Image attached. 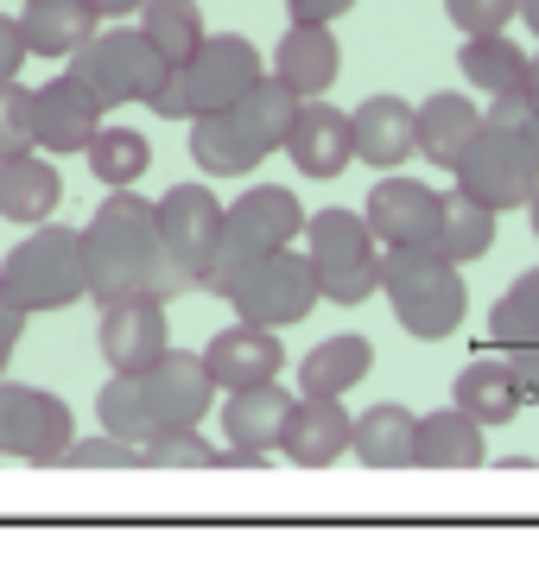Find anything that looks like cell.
I'll return each instance as SVG.
<instances>
[{"instance_id": "obj_1", "label": "cell", "mask_w": 539, "mask_h": 564, "mask_svg": "<svg viewBox=\"0 0 539 564\" xmlns=\"http://www.w3.org/2000/svg\"><path fill=\"white\" fill-rule=\"evenodd\" d=\"M83 267H89V299L96 305H115V299H179V292L197 285L165 248L159 197H140L133 184L108 191L96 204V216L83 223Z\"/></svg>"}, {"instance_id": "obj_2", "label": "cell", "mask_w": 539, "mask_h": 564, "mask_svg": "<svg viewBox=\"0 0 539 564\" xmlns=\"http://www.w3.org/2000/svg\"><path fill=\"white\" fill-rule=\"evenodd\" d=\"M209 400H216V375H209L204 349H165L153 368H133L96 393V419L108 432L147 444L159 432H184V425H204Z\"/></svg>"}, {"instance_id": "obj_3", "label": "cell", "mask_w": 539, "mask_h": 564, "mask_svg": "<svg viewBox=\"0 0 539 564\" xmlns=\"http://www.w3.org/2000/svg\"><path fill=\"white\" fill-rule=\"evenodd\" d=\"M457 191L488 204L495 216L527 209L539 191V108L527 96H488L483 133L470 140V153L457 159Z\"/></svg>"}, {"instance_id": "obj_4", "label": "cell", "mask_w": 539, "mask_h": 564, "mask_svg": "<svg viewBox=\"0 0 539 564\" xmlns=\"http://www.w3.org/2000/svg\"><path fill=\"white\" fill-rule=\"evenodd\" d=\"M299 102L305 96H292L267 70L235 108L191 121V159H197V172L204 178H248V172H260L273 153H285V133L299 121Z\"/></svg>"}, {"instance_id": "obj_5", "label": "cell", "mask_w": 539, "mask_h": 564, "mask_svg": "<svg viewBox=\"0 0 539 564\" xmlns=\"http://www.w3.org/2000/svg\"><path fill=\"white\" fill-rule=\"evenodd\" d=\"M267 70H273V64H260V52L241 32H209L184 64H172V77L159 83V96L147 108H153L159 121H184V128H191V121H204V115L235 108Z\"/></svg>"}, {"instance_id": "obj_6", "label": "cell", "mask_w": 539, "mask_h": 564, "mask_svg": "<svg viewBox=\"0 0 539 564\" xmlns=\"http://www.w3.org/2000/svg\"><path fill=\"white\" fill-rule=\"evenodd\" d=\"M381 292L394 305V324L419 343H444L470 311V280L438 248H381Z\"/></svg>"}, {"instance_id": "obj_7", "label": "cell", "mask_w": 539, "mask_h": 564, "mask_svg": "<svg viewBox=\"0 0 539 564\" xmlns=\"http://www.w3.org/2000/svg\"><path fill=\"white\" fill-rule=\"evenodd\" d=\"M305 223H311L305 204L285 184H248L229 204V229H223V248H216V260H209V273H204V292L229 299V285L241 280V267L260 254H273V248H299L305 241Z\"/></svg>"}, {"instance_id": "obj_8", "label": "cell", "mask_w": 539, "mask_h": 564, "mask_svg": "<svg viewBox=\"0 0 539 564\" xmlns=\"http://www.w3.org/2000/svg\"><path fill=\"white\" fill-rule=\"evenodd\" d=\"M305 254L331 305H368L381 292V235L368 229L362 209H317L305 223Z\"/></svg>"}, {"instance_id": "obj_9", "label": "cell", "mask_w": 539, "mask_h": 564, "mask_svg": "<svg viewBox=\"0 0 539 564\" xmlns=\"http://www.w3.org/2000/svg\"><path fill=\"white\" fill-rule=\"evenodd\" d=\"M0 280L20 305L39 317V311H64L89 292V267H83V229H64V223H39L26 241H13L7 260H0Z\"/></svg>"}, {"instance_id": "obj_10", "label": "cell", "mask_w": 539, "mask_h": 564, "mask_svg": "<svg viewBox=\"0 0 539 564\" xmlns=\"http://www.w3.org/2000/svg\"><path fill=\"white\" fill-rule=\"evenodd\" d=\"M71 77H83L103 108H133V102H153L159 83L172 77V64L140 26H103L77 57H71Z\"/></svg>"}, {"instance_id": "obj_11", "label": "cell", "mask_w": 539, "mask_h": 564, "mask_svg": "<svg viewBox=\"0 0 539 564\" xmlns=\"http://www.w3.org/2000/svg\"><path fill=\"white\" fill-rule=\"evenodd\" d=\"M317 299H324V285H317V267L305 248H273V254L241 267V280L229 285L223 305H235V317H248V324L285 330V324H305Z\"/></svg>"}, {"instance_id": "obj_12", "label": "cell", "mask_w": 539, "mask_h": 564, "mask_svg": "<svg viewBox=\"0 0 539 564\" xmlns=\"http://www.w3.org/2000/svg\"><path fill=\"white\" fill-rule=\"evenodd\" d=\"M71 444H77V412L45 387L0 375V457L32 463V469H57Z\"/></svg>"}, {"instance_id": "obj_13", "label": "cell", "mask_w": 539, "mask_h": 564, "mask_svg": "<svg viewBox=\"0 0 539 564\" xmlns=\"http://www.w3.org/2000/svg\"><path fill=\"white\" fill-rule=\"evenodd\" d=\"M159 229H165V248H172V260H179L191 280L204 285L209 260H216V248H223V229H229V204L209 191V184H172L165 197H159Z\"/></svg>"}, {"instance_id": "obj_14", "label": "cell", "mask_w": 539, "mask_h": 564, "mask_svg": "<svg viewBox=\"0 0 539 564\" xmlns=\"http://www.w3.org/2000/svg\"><path fill=\"white\" fill-rule=\"evenodd\" d=\"M444 209H451V197L432 191V184L381 178L375 191H368L362 216H368V229L381 235V248H438V235H444Z\"/></svg>"}, {"instance_id": "obj_15", "label": "cell", "mask_w": 539, "mask_h": 564, "mask_svg": "<svg viewBox=\"0 0 539 564\" xmlns=\"http://www.w3.org/2000/svg\"><path fill=\"white\" fill-rule=\"evenodd\" d=\"M96 343H103V361L115 368V375H133V368H153V361L165 356V349H172L165 299H115V305H103Z\"/></svg>"}, {"instance_id": "obj_16", "label": "cell", "mask_w": 539, "mask_h": 564, "mask_svg": "<svg viewBox=\"0 0 539 564\" xmlns=\"http://www.w3.org/2000/svg\"><path fill=\"white\" fill-rule=\"evenodd\" d=\"M285 159L305 172V178H343L356 165V115H343L336 102L311 96L299 102V121L285 133Z\"/></svg>"}, {"instance_id": "obj_17", "label": "cell", "mask_w": 539, "mask_h": 564, "mask_svg": "<svg viewBox=\"0 0 539 564\" xmlns=\"http://www.w3.org/2000/svg\"><path fill=\"white\" fill-rule=\"evenodd\" d=\"M349 451H356V412L343 406L336 393H299L280 457L299 463V469H331Z\"/></svg>"}, {"instance_id": "obj_18", "label": "cell", "mask_w": 539, "mask_h": 564, "mask_svg": "<svg viewBox=\"0 0 539 564\" xmlns=\"http://www.w3.org/2000/svg\"><path fill=\"white\" fill-rule=\"evenodd\" d=\"M103 121H108V108H103V96L89 89L83 77H52V83H39V147L52 159H64V153H89V140L103 133Z\"/></svg>"}, {"instance_id": "obj_19", "label": "cell", "mask_w": 539, "mask_h": 564, "mask_svg": "<svg viewBox=\"0 0 539 564\" xmlns=\"http://www.w3.org/2000/svg\"><path fill=\"white\" fill-rule=\"evenodd\" d=\"M292 406L299 393H285L280 381H255V387H235L223 400V437L229 451H255V457H280L285 444V425H292Z\"/></svg>"}, {"instance_id": "obj_20", "label": "cell", "mask_w": 539, "mask_h": 564, "mask_svg": "<svg viewBox=\"0 0 539 564\" xmlns=\"http://www.w3.org/2000/svg\"><path fill=\"white\" fill-rule=\"evenodd\" d=\"M204 361H209V375H216V387L235 393V387H255V381H280L285 349H280V330L235 317L229 330H216L204 343Z\"/></svg>"}, {"instance_id": "obj_21", "label": "cell", "mask_w": 539, "mask_h": 564, "mask_svg": "<svg viewBox=\"0 0 539 564\" xmlns=\"http://www.w3.org/2000/svg\"><path fill=\"white\" fill-rule=\"evenodd\" d=\"M356 115V159L375 172H400L419 153V108L407 96H368L349 108Z\"/></svg>"}, {"instance_id": "obj_22", "label": "cell", "mask_w": 539, "mask_h": 564, "mask_svg": "<svg viewBox=\"0 0 539 564\" xmlns=\"http://www.w3.org/2000/svg\"><path fill=\"white\" fill-rule=\"evenodd\" d=\"M488 463V425L451 400L438 412H419V444H412V469H483Z\"/></svg>"}, {"instance_id": "obj_23", "label": "cell", "mask_w": 539, "mask_h": 564, "mask_svg": "<svg viewBox=\"0 0 539 564\" xmlns=\"http://www.w3.org/2000/svg\"><path fill=\"white\" fill-rule=\"evenodd\" d=\"M57 197H64V178H57V159L45 153V147L0 159V216H7V223L39 229V223H52Z\"/></svg>"}, {"instance_id": "obj_24", "label": "cell", "mask_w": 539, "mask_h": 564, "mask_svg": "<svg viewBox=\"0 0 539 564\" xmlns=\"http://www.w3.org/2000/svg\"><path fill=\"white\" fill-rule=\"evenodd\" d=\"M273 77L292 96H331V83L343 77V45L331 26H285V39L273 45Z\"/></svg>"}, {"instance_id": "obj_25", "label": "cell", "mask_w": 539, "mask_h": 564, "mask_svg": "<svg viewBox=\"0 0 539 564\" xmlns=\"http://www.w3.org/2000/svg\"><path fill=\"white\" fill-rule=\"evenodd\" d=\"M20 32L32 57H77L103 32V13L96 0H20Z\"/></svg>"}, {"instance_id": "obj_26", "label": "cell", "mask_w": 539, "mask_h": 564, "mask_svg": "<svg viewBox=\"0 0 539 564\" xmlns=\"http://www.w3.org/2000/svg\"><path fill=\"white\" fill-rule=\"evenodd\" d=\"M451 400H457L470 419H483L488 432H502V425H514V412L527 406V387H520V375H514L508 356H476V361L457 368Z\"/></svg>"}, {"instance_id": "obj_27", "label": "cell", "mask_w": 539, "mask_h": 564, "mask_svg": "<svg viewBox=\"0 0 539 564\" xmlns=\"http://www.w3.org/2000/svg\"><path fill=\"white\" fill-rule=\"evenodd\" d=\"M476 133H483V108L463 89H438L419 102V159H432L438 172H457V159L470 153Z\"/></svg>"}, {"instance_id": "obj_28", "label": "cell", "mask_w": 539, "mask_h": 564, "mask_svg": "<svg viewBox=\"0 0 539 564\" xmlns=\"http://www.w3.org/2000/svg\"><path fill=\"white\" fill-rule=\"evenodd\" d=\"M527 64H533V52H520L508 32H463L457 45V77L483 96H520Z\"/></svg>"}, {"instance_id": "obj_29", "label": "cell", "mask_w": 539, "mask_h": 564, "mask_svg": "<svg viewBox=\"0 0 539 564\" xmlns=\"http://www.w3.org/2000/svg\"><path fill=\"white\" fill-rule=\"evenodd\" d=\"M412 444H419V412H407L400 400H381L356 419V451L362 469H412Z\"/></svg>"}, {"instance_id": "obj_30", "label": "cell", "mask_w": 539, "mask_h": 564, "mask_svg": "<svg viewBox=\"0 0 539 564\" xmlns=\"http://www.w3.org/2000/svg\"><path fill=\"white\" fill-rule=\"evenodd\" d=\"M368 368H375V343L368 336H324L299 361V393H336V400H349V387L368 381Z\"/></svg>"}, {"instance_id": "obj_31", "label": "cell", "mask_w": 539, "mask_h": 564, "mask_svg": "<svg viewBox=\"0 0 539 564\" xmlns=\"http://www.w3.org/2000/svg\"><path fill=\"white\" fill-rule=\"evenodd\" d=\"M140 32L165 52V64H184V57L209 39L197 0H147V7H140Z\"/></svg>"}, {"instance_id": "obj_32", "label": "cell", "mask_w": 539, "mask_h": 564, "mask_svg": "<svg viewBox=\"0 0 539 564\" xmlns=\"http://www.w3.org/2000/svg\"><path fill=\"white\" fill-rule=\"evenodd\" d=\"M89 172L108 184V191H121V184H140L147 178V165H153V140L140 128H108L103 121V133L89 140Z\"/></svg>"}, {"instance_id": "obj_33", "label": "cell", "mask_w": 539, "mask_h": 564, "mask_svg": "<svg viewBox=\"0 0 539 564\" xmlns=\"http://www.w3.org/2000/svg\"><path fill=\"white\" fill-rule=\"evenodd\" d=\"M488 336H495V349L539 343V267H527V273L488 305Z\"/></svg>"}, {"instance_id": "obj_34", "label": "cell", "mask_w": 539, "mask_h": 564, "mask_svg": "<svg viewBox=\"0 0 539 564\" xmlns=\"http://www.w3.org/2000/svg\"><path fill=\"white\" fill-rule=\"evenodd\" d=\"M488 248H495V209L476 204V197H463V191H451L444 235H438V254H451L457 267H470V260H483Z\"/></svg>"}, {"instance_id": "obj_35", "label": "cell", "mask_w": 539, "mask_h": 564, "mask_svg": "<svg viewBox=\"0 0 539 564\" xmlns=\"http://www.w3.org/2000/svg\"><path fill=\"white\" fill-rule=\"evenodd\" d=\"M147 469H229V444H209L197 425L147 437Z\"/></svg>"}, {"instance_id": "obj_36", "label": "cell", "mask_w": 539, "mask_h": 564, "mask_svg": "<svg viewBox=\"0 0 539 564\" xmlns=\"http://www.w3.org/2000/svg\"><path fill=\"white\" fill-rule=\"evenodd\" d=\"M32 147H39V89L7 77L0 83V159L32 153Z\"/></svg>"}, {"instance_id": "obj_37", "label": "cell", "mask_w": 539, "mask_h": 564, "mask_svg": "<svg viewBox=\"0 0 539 564\" xmlns=\"http://www.w3.org/2000/svg\"><path fill=\"white\" fill-rule=\"evenodd\" d=\"M64 469H147V444H133L121 432H89L64 451Z\"/></svg>"}, {"instance_id": "obj_38", "label": "cell", "mask_w": 539, "mask_h": 564, "mask_svg": "<svg viewBox=\"0 0 539 564\" xmlns=\"http://www.w3.org/2000/svg\"><path fill=\"white\" fill-rule=\"evenodd\" d=\"M520 0H444V20L457 32H508Z\"/></svg>"}, {"instance_id": "obj_39", "label": "cell", "mask_w": 539, "mask_h": 564, "mask_svg": "<svg viewBox=\"0 0 539 564\" xmlns=\"http://www.w3.org/2000/svg\"><path fill=\"white\" fill-rule=\"evenodd\" d=\"M26 317H32V311L7 292V280H0V375H7V361H13L20 336H26Z\"/></svg>"}, {"instance_id": "obj_40", "label": "cell", "mask_w": 539, "mask_h": 564, "mask_svg": "<svg viewBox=\"0 0 539 564\" xmlns=\"http://www.w3.org/2000/svg\"><path fill=\"white\" fill-rule=\"evenodd\" d=\"M349 7H356V0H285L292 26H336V20H343Z\"/></svg>"}, {"instance_id": "obj_41", "label": "cell", "mask_w": 539, "mask_h": 564, "mask_svg": "<svg viewBox=\"0 0 539 564\" xmlns=\"http://www.w3.org/2000/svg\"><path fill=\"white\" fill-rule=\"evenodd\" d=\"M26 32H20V20L13 13H0V83L7 77H20V64H26Z\"/></svg>"}, {"instance_id": "obj_42", "label": "cell", "mask_w": 539, "mask_h": 564, "mask_svg": "<svg viewBox=\"0 0 539 564\" xmlns=\"http://www.w3.org/2000/svg\"><path fill=\"white\" fill-rule=\"evenodd\" d=\"M514 375H520V387H527V400H539V343H520V349H508Z\"/></svg>"}, {"instance_id": "obj_43", "label": "cell", "mask_w": 539, "mask_h": 564, "mask_svg": "<svg viewBox=\"0 0 539 564\" xmlns=\"http://www.w3.org/2000/svg\"><path fill=\"white\" fill-rule=\"evenodd\" d=\"M140 7H147V0H96L103 20H128V13H140Z\"/></svg>"}, {"instance_id": "obj_44", "label": "cell", "mask_w": 539, "mask_h": 564, "mask_svg": "<svg viewBox=\"0 0 539 564\" xmlns=\"http://www.w3.org/2000/svg\"><path fill=\"white\" fill-rule=\"evenodd\" d=\"M520 96L539 108V52H533V64H527V89H520Z\"/></svg>"}, {"instance_id": "obj_45", "label": "cell", "mask_w": 539, "mask_h": 564, "mask_svg": "<svg viewBox=\"0 0 539 564\" xmlns=\"http://www.w3.org/2000/svg\"><path fill=\"white\" fill-rule=\"evenodd\" d=\"M520 20H527V32L539 39V0H520Z\"/></svg>"}, {"instance_id": "obj_46", "label": "cell", "mask_w": 539, "mask_h": 564, "mask_svg": "<svg viewBox=\"0 0 539 564\" xmlns=\"http://www.w3.org/2000/svg\"><path fill=\"white\" fill-rule=\"evenodd\" d=\"M527 223H533V235H539V191H533V204H527Z\"/></svg>"}, {"instance_id": "obj_47", "label": "cell", "mask_w": 539, "mask_h": 564, "mask_svg": "<svg viewBox=\"0 0 539 564\" xmlns=\"http://www.w3.org/2000/svg\"><path fill=\"white\" fill-rule=\"evenodd\" d=\"M0 463H7V457H0Z\"/></svg>"}]
</instances>
